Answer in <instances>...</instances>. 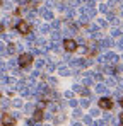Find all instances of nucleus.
<instances>
[{"instance_id": "nucleus-1", "label": "nucleus", "mask_w": 123, "mask_h": 126, "mask_svg": "<svg viewBox=\"0 0 123 126\" xmlns=\"http://www.w3.org/2000/svg\"><path fill=\"white\" fill-rule=\"evenodd\" d=\"M17 62H19V66L26 68V66H29V65L33 63V55H29V53H20Z\"/></svg>"}, {"instance_id": "nucleus-2", "label": "nucleus", "mask_w": 123, "mask_h": 126, "mask_svg": "<svg viewBox=\"0 0 123 126\" xmlns=\"http://www.w3.org/2000/svg\"><path fill=\"white\" fill-rule=\"evenodd\" d=\"M63 49L68 51V53L75 51L77 49V41L75 39H63Z\"/></svg>"}, {"instance_id": "nucleus-3", "label": "nucleus", "mask_w": 123, "mask_h": 126, "mask_svg": "<svg viewBox=\"0 0 123 126\" xmlns=\"http://www.w3.org/2000/svg\"><path fill=\"white\" fill-rule=\"evenodd\" d=\"M98 104H99V107H101V109H104V111H109V109L113 107V101H111L109 97H101V99L98 101Z\"/></svg>"}, {"instance_id": "nucleus-4", "label": "nucleus", "mask_w": 123, "mask_h": 126, "mask_svg": "<svg viewBox=\"0 0 123 126\" xmlns=\"http://www.w3.org/2000/svg\"><path fill=\"white\" fill-rule=\"evenodd\" d=\"M2 125L3 126H16V116H12V114H3V116H2Z\"/></svg>"}, {"instance_id": "nucleus-5", "label": "nucleus", "mask_w": 123, "mask_h": 126, "mask_svg": "<svg viewBox=\"0 0 123 126\" xmlns=\"http://www.w3.org/2000/svg\"><path fill=\"white\" fill-rule=\"evenodd\" d=\"M17 31L27 36V34L31 32V26H29V24H27L26 21H20V22H17Z\"/></svg>"}, {"instance_id": "nucleus-6", "label": "nucleus", "mask_w": 123, "mask_h": 126, "mask_svg": "<svg viewBox=\"0 0 123 126\" xmlns=\"http://www.w3.org/2000/svg\"><path fill=\"white\" fill-rule=\"evenodd\" d=\"M74 92H77V94H81V95H84V97H89L91 95V90L87 89V87H84V85H74Z\"/></svg>"}, {"instance_id": "nucleus-7", "label": "nucleus", "mask_w": 123, "mask_h": 126, "mask_svg": "<svg viewBox=\"0 0 123 126\" xmlns=\"http://www.w3.org/2000/svg\"><path fill=\"white\" fill-rule=\"evenodd\" d=\"M102 63H118V56L115 53H106L104 56L101 58Z\"/></svg>"}, {"instance_id": "nucleus-8", "label": "nucleus", "mask_w": 123, "mask_h": 126, "mask_svg": "<svg viewBox=\"0 0 123 126\" xmlns=\"http://www.w3.org/2000/svg\"><path fill=\"white\" fill-rule=\"evenodd\" d=\"M40 16L43 19H46V21H51V19H53V14H51L48 9H40Z\"/></svg>"}, {"instance_id": "nucleus-9", "label": "nucleus", "mask_w": 123, "mask_h": 126, "mask_svg": "<svg viewBox=\"0 0 123 126\" xmlns=\"http://www.w3.org/2000/svg\"><path fill=\"white\" fill-rule=\"evenodd\" d=\"M99 46H101L102 49H108V48L113 46V39H111V38H104V39L99 43Z\"/></svg>"}, {"instance_id": "nucleus-10", "label": "nucleus", "mask_w": 123, "mask_h": 126, "mask_svg": "<svg viewBox=\"0 0 123 126\" xmlns=\"http://www.w3.org/2000/svg\"><path fill=\"white\" fill-rule=\"evenodd\" d=\"M58 72H60V75H63V77H68V75H72L70 68H68V66H63V65H58Z\"/></svg>"}, {"instance_id": "nucleus-11", "label": "nucleus", "mask_w": 123, "mask_h": 126, "mask_svg": "<svg viewBox=\"0 0 123 126\" xmlns=\"http://www.w3.org/2000/svg\"><path fill=\"white\" fill-rule=\"evenodd\" d=\"M33 118H34V121H36V123H38V121H41V119H43V118H44V112H43V111H41V109H36V111H34V112H33Z\"/></svg>"}, {"instance_id": "nucleus-12", "label": "nucleus", "mask_w": 123, "mask_h": 126, "mask_svg": "<svg viewBox=\"0 0 123 126\" xmlns=\"http://www.w3.org/2000/svg\"><path fill=\"white\" fill-rule=\"evenodd\" d=\"M96 92H99V94H108V85L106 84H98L96 85Z\"/></svg>"}, {"instance_id": "nucleus-13", "label": "nucleus", "mask_w": 123, "mask_h": 126, "mask_svg": "<svg viewBox=\"0 0 123 126\" xmlns=\"http://www.w3.org/2000/svg\"><path fill=\"white\" fill-rule=\"evenodd\" d=\"M79 106H81V107H89V106H91V99H87V97L81 99V101H79Z\"/></svg>"}, {"instance_id": "nucleus-14", "label": "nucleus", "mask_w": 123, "mask_h": 126, "mask_svg": "<svg viewBox=\"0 0 123 126\" xmlns=\"http://www.w3.org/2000/svg\"><path fill=\"white\" fill-rule=\"evenodd\" d=\"M84 85H85V87H92V85H94V79L87 75V77L84 79Z\"/></svg>"}, {"instance_id": "nucleus-15", "label": "nucleus", "mask_w": 123, "mask_h": 126, "mask_svg": "<svg viewBox=\"0 0 123 126\" xmlns=\"http://www.w3.org/2000/svg\"><path fill=\"white\" fill-rule=\"evenodd\" d=\"M99 10L102 14H109V3H101L99 5Z\"/></svg>"}, {"instance_id": "nucleus-16", "label": "nucleus", "mask_w": 123, "mask_h": 126, "mask_svg": "<svg viewBox=\"0 0 123 126\" xmlns=\"http://www.w3.org/2000/svg\"><path fill=\"white\" fill-rule=\"evenodd\" d=\"M14 53H16V44L9 43L7 44V55H14Z\"/></svg>"}, {"instance_id": "nucleus-17", "label": "nucleus", "mask_w": 123, "mask_h": 126, "mask_svg": "<svg viewBox=\"0 0 123 126\" xmlns=\"http://www.w3.org/2000/svg\"><path fill=\"white\" fill-rule=\"evenodd\" d=\"M55 68H57V65L51 62H48V65H46V70H48V73H51V72H55Z\"/></svg>"}, {"instance_id": "nucleus-18", "label": "nucleus", "mask_w": 123, "mask_h": 126, "mask_svg": "<svg viewBox=\"0 0 123 126\" xmlns=\"http://www.w3.org/2000/svg\"><path fill=\"white\" fill-rule=\"evenodd\" d=\"M51 39L53 41H60V31H53L51 32Z\"/></svg>"}, {"instance_id": "nucleus-19", "label": "nucleus", "mask_w": 123, "mask_h": 126, "mask_svg": "<svg viewBox=\"0 0 123 126\" xmlns=\"http://www.w3.org/2000/svg\"><path fill=\"white\" fill-rule=\"evenodd\" d=\"M104 84L108 85V87H116V80H115V79H108Z\"/></svg>"}, {"instance_id": "nucleus-20", "label": "nucleus", "mask_w": 123, "mask_h": 126, "mask_svg": "<svg viewBox=\"0 0 123 126\" xmlns=\"http://www.w3.org/2000/svg\"><path fill=\"white\" fill-rule=\"evenodd\" d=\"M89 31H91V34H96V32H99V27L96 24H92V26H89Z\"/></svg>"}, {"instance_id": "nucleus-21", "label": "nucleus", "mask_w": 123, "mask_h": 126, "mask_svg": "<svg viewBox=\"0 0 123 126\" xmlns=\"http://www.w3.org/2000/svg\"><path fill=\"white\" fill-rule=\"evenodd\" d=\"M74 118H75V119H79V118H82V111H81V109H77V107L74 109Z\"/></svg>"}, {"instance_id": "nucleus-22", "label": "nucleus", "mask_w": 123, "mask_h": 126, "mask_svg": "<svg viewBox=\"0 0 123 126\" xmlns=\"http://www.w3.org/2000/svg\"><path fill=\"white\" fill-rule=\"evenodd\" d=\"M2 5H3L5 9H10V7H12V0H3V2H2Z\"/></svg>"}, {"instance_id": "nucleus-23", "label": "nucleus", "mask_w": 123, "mask_h": 126, "mask_svg": "<svg viewBox=\"0 0 123 126\" xmlns=\"http://www.w3.org/2000/svg\"><path fill=\"white\" fill-rule=\"evenodd\" d=\"M17 65H19V62H14V60H9L7 62V66H10V68H16Z\"/></svg>"}, {"instance_id": "nucleus-24", "label": "nucleus", "mask_w": 123, "mask_h": 126, "mask_svg": "<svg viewBox=\"0 0 123 126\" xmlns=\"http://www.w3.org/2000/svg\"><path fill=\"white\" fill-rule=\"evenodd\" d=\"M40 29H41V32H44V34H46V32H51V31H50V26H48V24H44V26H41Z\"/></svg>"}, {"instance_id": "nucleus-25", "label": "nucleus", "mask_w": 123, "mask_h": 126, "mask_svg": "<svg viewBox=\"0 0 123 126\" xmlns=\"http://www.w3.org/2000/svg\"><path fill=\"white\" fill-rule=\"evenodd\" d=\"M24 111H26V112H34V106H33V104H27L26 107H24Z\"/></svg>"}, {"instance_id": "nucleus-26", "label": "nucleus", "mask_w": 123, "mask_h": 126, "mask_svg": "<svg viewBox=\"0 0 123 126\" xmlns=\"http://www.w3.org/2000/svg\"><path fill=\"white\" fill-rule=\"evenodd\" d=\"M84 123L85 125H91L92 123V116H84Z\"/></svg>"}, {"instance_id": "nucleus-27", "label": "nucleus", "mask_w": 123, "mask_h": 126, "mask_svg": "<svg viewBox=\"0 0 123 126\" xmlns=\"http://www.w3.org/2000/svg\"><path fill=\"white\" fill-rule=\"evenodd\" d=\"M91 77H92L94 80H101V79H102V77H101V73H98V72H94V73H92Z\"/></svg>"}, {"instance_id": "nucleus-28", "label": "nucleus", "mask_w": 123, "mask_h": 126, "mask_svg": "<svg viewBox=\"0 0 123 126\" xmlns=\"http://www.w3.org/2000/svg\"><path fill=\"white\" fill-rule=\"evenodd\" d=\"M108 21H109V22H116V17H115V14H108Z\"/></svg>"}, {"instance_id": "nucleus-29", "label": "nucleus", "mask_w": 123, "mask_h": 126, "mask_svg": "<svg viewBox=\"0 0 123 126\" xmlns=\"http://www.w3.org/2000/svg\"><path fill=\"white\" fill-rule=\"evenodd\" d=\"M120 34H122L120 29H113V31H111V36H120Z\"/></svg>"}, {"instance_id": "nucleus-30", "label": "nucleus", "mask_w": 123, "mask_h": 126, "mask_svg": "<svg viewBox=\"0 0 123 126\" xmlns=\"http://www.w3.org/2000/svg\"><path fill=\"white\" fill-rule=\"evenodd\" d=\"M0 55H7V48H3L2 43H0Z\"/></svg>"}, {"instance_id": "nucleus-31", "label": "nucleus", "mask_w": 123, "mask_h": 126, "mask_svg": "<svg viewBox=\"0 0 123 126\" xmlns=\"http://www.w3.org/2000/svg\"><path fill=\"white\" fill-rule=\"evenodd\" d=\"M62 121H65V116H57L55 118V123H62Z\"/></svg>"}, {"instance_id": "nucleus-32", "label": "nucleus", "mask_w": 123, "mask_h": 126, "mask_svg": "<svg viewBox=\"0 0 123 126\" xmlns=\"http://www.w3.org/2000/svg\"><path fill=\"white\" fill-rule=\"evenodd\" d=\"M12 104L16 106V107H20V106H22V101H19V99H16V101H14Z\"/></svg>"}, {"instance_id": "nucleus-33", "label": "nucleus", "mask_w": 123, "mask_h": 126, "mask_svg": "<svg viewBox=\"0 0 123 126\" xmlns=\"http://www.w3.org/2000/svg\"><path fill=\"white\" fill-rule=\"evenodd\" d=\"M43 65H44V60H36V66H38V68H41Z\"/></svg>"}, {"instance_id": "nucleus-34", "label": "nucleus", "mask_w": 123, "mask_h": 126, "mask_svg": "<svg viewBox=\"0 0 123 126\" xmlns=\"http://www.w3.org/2000/svg\"><path fill=\"white\" fill-rule=\"evenodd\" d=\"M99 114V109H91V116H98Z\"/></svg>"}, {"instance_id": "nucleus-35", "label": "nucleus", "mask_w": 123, "mask_h": 126, "mask_svg": "<svg viewBox=\"0 0 123 126\" xmlns=\"http://www.w3.org/2000/svg\"><path fill=\"white\" fill-rule=\"evenodd\" d=\"M51 26H53L55 29H57V27H60V21H53V22H51Z\"/></svg>"}, {"instance_id": "nucleus-36", "label": "nucleus", "mask_w": 123, "mask_h": 126, "mask_svg": "<svg viewBox=\"0 0 123 126\" xmlns=\"http://www.w3.org/2000/svg\"><path fill=\"white\" fill-rule=\"evenodd\" d=\"M68 104L72 106V107H77V101H74V99H72V101H70V102H68Z\"/></svg>"}, {"instance_id": "nucleus-37", "label": "nucleus", "mask_w": 123, "mask_h": 126, "mask_svg": "<svg viewBox=\"0 0 123 126\" xmlns=\"http://www.w3.org/2000/svg\"><path fill=\"white\" fill-rule=\"evenodd\" d=\"M5 68H7V65H2V63H0V73L5 72Z\"/></svg>"}, {"instance_id": "nucleus-38", "label": "nucleus", "mask_w": 123, "mask_h": 126, "mask_svg": "<svg viewBox=\"0 0 123 126\" xmlns=\"http://www.w3.org/2000/svg\"><path fill=\"white\" fill-rule=\"evenodd\" d=\"M48 82H50L51 85H57V80H55V79H48Z\"/></svg>"}, {"instance_id": "nucleus-39", "label": "nucleus", "mask_w": 123, "mask_h": 126, "mask_svg": "<svg viewBox=\"0 0 123 126\" xmlns=\"http://www.w3.org/2000/svg\"><path fill=\"white\" fill-rule=\"evenodd\" d=\"M63 95H65V97H68V99H70V97H72V92H70V90H68V92H65V94H63Z\"/></svg>"}, {"instance_id": "nucleus-40", "label": "nucleus", "mask_w": 123, "mask_h": 126, "mask_svg": "<svg viewBox=\"0 0 123 126\" xmlns=\"http://www.w3.org/2000/svg\"><path fill=\"white\" fill-rule=\"evenodd\" d=\"M99 26H104V27H106V21H104V19H99Z\"/></svg>"}, {"instance_id": "nucleus-41", "label": "nucleus", "mask_w": 123, "mask_h": 126, "mask_svg": "<svg viewBox=\"0 0 123 126\" xmlns=\"http://www.w3.org/2000/svg\"><path fill=\"white\" fill-rule=\"evenodd\" d=\"M2 32H3V24L0 22V34H2Z\"/></svg>"}, {"instance_id": "nucleus-42", "label": "nucleus", "mask_w": 123, "mask_h": 126, "mask_svg": "<svg viewBox=\"0 0 123 126\" xmlns=\"http://www.w3.org/2000/svg\"><path fill=\"white\" fill-rule=\"evenodd\" d=\"M120 123H122V125H123V112H122V114H120Z\"/></svg>"}, {"instance_id": "nucleus-43", "label": "nucleus", "mask_w": 123, "mask_h": 126, "mask_svg": "<svg viewBox=\"0 0 123 126\" xmlns=\"http://www.w3.org/2000/svg\"><path fill=\"white\" fill-rule=\"evenodd\" d=\"M89 126H99V125H98V121H96V123H91Z\"/></svg>"}, {"instance_id": "nucleus-44", "label": "nucleus", "mask_w": 123, "mask_h": 126, "mask_svg": "<svg viewBox=\"0 0 123 126\" xmlns=\"http://www.w3.org/2000/svg\"><path fill=\"white\" fill-rule=\"evenodd\" d=\"M72 126H82V125H81V123H74Z\"/></svg>"}, {"instance_id": "nucleus-45", "label": "nucleus", "mask_w": 123, "mask_h": 126, "mask_svg": "<svg viewBox=\"0 0 123 126\" xmlns=\"http://www.w3.org/2000/svg\"><path fill=\"white\" fill-rule=\"evenodd\" d=\"M120 104H122V106H123V99H122V101H120Z\"/></svg>"}, {"instance_id": "nucleus-46", "label": "nucleus", "mask_w": 123, "mask_h": 126, "mask_svg": "<svg viewBox=\"0 0 123 126\" xmlns=\"http://www.w3.org/2000/svg\"><path fill=\"white\" fill-rule=\"evenodd\" d=\"M2 116H3V114H2V112H0V119H2Z\"/></svg>"}, {"instance_id": "nucleus-47", "label": "nucleus", "mask_w": 123, "mask_h": 126, "mask_svg": "<svg viewBox=\"0 0 123 126\" xmlns=\"http://www.w3.org/2000/svg\"><path fill=\"white\" fill-rule=\"evenodd\" d=\"M46 126H50V125H46Z\"/></svg>"}, {"instance_id": "nucleus-48", "label": "nucleus", "mask_w": 123, "mask_h": 126, "mask_svg": "<svg viewBox=\"0 0 123 126\" xmlns=\"http://www.w3.org/2000/svg\"><path fill=\"white\" fill-rule=\"evenodd\" d=\"M122 14H123V12H122Z\"/></svg>"}]
</instances>
